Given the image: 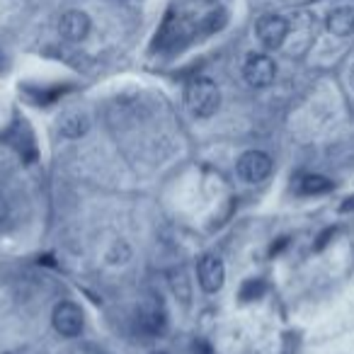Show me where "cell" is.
Wrapping results in <instances>:
<instances>
[{"instance_id": "1", "label": "cell", "mask_w": 354, "mask_h": 354, "mask_svg": "<svg viewBox=\"0 0 354 354\" xmlns=\"http://www.w3.org/2000/svg\"><path fill=\"white\" fill-rule=\"evenodd\" d=\"M185 104L197 119H209L216 114L221 104V93L218 85L212 78H194L185 88Z\"/></svg>"}, {"instance_id": "2", "label": "cell", "mask_w": 354, "mask_h": 354, "mask_svg": "<svg viewBox=\"0 0 354 354\" xmlns=\"http://www.w3.org/2000/svg\"><path fill=\"white\" fill-rule=\"evenodd\" d=\"M236 172L243 183H248V185L265 183L267 177L272 175V158L267 156L265 151H248L238 158Z\"/></svg>"}, {"instance_id": "3", "label": "cell", "mask_w": 354, "mask_h": 354, "mask_svg": "<svg viewBox=\"0 0 354 354\" xmlns=\"http://www.w3.org/2000/svg\"><path fill=\"white\" fill-rule=\"evenodd\" d=\"M51 320H54L56 333H61L64 337H78V335L83 333V323H85L83 308H80L78 304H73V301H61V304H56Z\"/></svg>"}, {"instance_id": "4", "label": "cell", "mask_w": 354, "mask_h": 354, "mask_svg": "<svg viewBox=\"0 0 354 354\" xmlns=\"http://www.w3.org/2000/svg\"><path fill=\"white\" fill-rule=\"evenodd\" d=\"M243 75L252 88H267L274 83L277 66L267 54H250L243 64Z\"/></svg>"}, {"instance_id": "5", "label": "cell", "mask_w": 354, "mask_h": 354, "mask_svg": "<svg viewBox=\"0 0 354 354\" xmlns=\"http://www.w3.org/2000/svg\"><path fill=\"white\" fill-rule=\"evenodd\" d=\"M257 39L262 41V46L267 49H279L289 37V22L281 15H262L255 25Z\"/></svg>"}, {"instance_id": "6", "label": "cell", "mask_w": 354, "mask_h": 354, "mask_svg": "<svg viewBox=\"0 0 354 354\" xmlns=\"http://www.w3.org/2000/svg\"><path fill=\"white\" fill-rule=\"evenodd\" d=\"M197 277H199V286H202L204 291L216 294L223 286V279H226V267H223V262L218 260L216 255H204L202 260H199Z\"/></svg>"}, {"instance_id": "7", "label": "cell", "mask_w": 354, "mask_h": 354, "mask_svg": "<svg viewBox=\"0 0 354 354\" xmlns=\"http://www.w3.org/2000/svg\"><path fill=\"white\" fill-rule=\"evenodd\" d=\"M8 138H10L12 148H15L17 153L22 156V160L25 162H35L37 156H39V151H37V141H35V133H32L30 124L22 119V122H17L15 127L10 129V133H8Z\"/></svg>"}, {"instance_id": "8", "label": "cell", "mask_w": 354, "mask_h": 354, "mask_svg": "<svg viewBox=\"0 0 354 354\" xmlns=\"http://www.w3.org/2000/svg\"><path fill=\"white\" fill-rule=\"evenodd\" d=\"M59 32L68 41H83L90 35V17L83 10H68L61 15Z\"/></svg>"}, {"instance_id": "9", "label": "cell", "mask_w": 354, "mask_h": 354, "mask_svg": "<svg viewBox=\"0 0 354 354\" xmlns=\"http://www.w3.org/2000/svg\"><path fill=\"white\" fill-rule=\"evenodd\" d=\"M138 328L146 335H160L165 330V310L158 301H148L138 310Z\"/></svg>"}, {"instance_id": "10", "label": "cell", "mask_w": 354, "mask_h": 354, "mask_svg": "<svg viewBox=\"0 0 354 354\" xmlns=\"http://www.w3.org/2000/svg\"><path fill=\"white\" fill-rule=\"evenodd\" d=\"M328 32L335 37H349L354 32V6H337L328 12Z\"/></svg>"}, {"instance_id": "11", "label": "cell", "mask_w": 354, "mask_h": 354, "mask_svg": "<svg viewBox=\"0 0 354 354\" xmlns=\"http://www.w3.org/2000/svg\"><path fill=\"white\" fill-rule=\"evenodd\" d=\"M90 129V119L83 112H66L59 119V133L64 138H80L85 136Z\"/></svg>"}, {"instance_id": "12", "label": "cell", "mask_w": 354, "mask_h": 354, "mask_svg": "<svg viewBox=\"0 0 354 354\" xmlns=\"http://www.w3.org/2000/svg\"><path fill=\"white\" fill-rule=\"evenodd\" d=\"M333 189V183L323 175H306L299 183V192L304 197H318V194H328Z\"/></svg>"}, {"instance_id": "13", "label": "cell", "mask_w": 354, "mask_h": 354, "mask_svg": "<svg viewBox=\"0 0 354 354\" xmlns=\"http://www.w3.org/2000/svg\"><path fill=\"white\" fill-rule=\"evenodd\" d=\"M265 291H267V284L262 279H245L241 286V301H245V304L248 301H257L265 296Z\"/></svg>"}, {"instance_id": "14", "label": "cell", "mask_w": 354, "mask_h": 354, "mask_svg": "<svg viewBox=\"0 0 354 354\" xmlns=\"http://www.w3.org/2000/svg\"><path fill=\"white\" fill-rule=\"evenodd\" d=\"M226 22H228V12L226 10H214V12H209V15L204 17L202 32H204V35H214V32H221L223 27H226Z\"/></svg>"}, {"instance_id": "15", "label": "cell", "mask_w": 354, "mask_h": 354, "mask_svg": "<svg viewBox=\"0 0 354 354\" xmlns=\"http://www.w3.org/2000/svg\"><path fill=\"white\" fill-rule=\"evenodd\" d=\"M129 260H131V248H129L127 241H117L107 250V262H109V265H127Z\"/></svg>"}, {"instance_id": "16", "label": "cell", "mask_w": 354, "mask_h": 354, "mask_svg": "<svg viewBox=\"0 0 354 354\" xmlns=\"http://www.w3.org/2000/svg\"><path fill=\"white\" fill-rule=\"evenodd\" d=\"M333 236H335V228H325V231L318 236V243H315V250H318V252L323 250V248L328 245V243H330V238H333Z\"/></svg>"}, {"instance_id": "17", "label": "cell", "mask_w": 354, "mask_h": 354, "mask_svg": "<svg viewBox=\"0 0 354 354\" xmlns=\"http://www.w3.org/2000/svg\"><path fill=\"white\" fill-rule=\"evenodd\" d=\"M8 216H10V207H8V202L3 197H0V226L8 221Z\"/></svg>"}, {"instance_id": "18", "label": "cell", "mask_w": 354, "mask_h": 354, "mask_svg": "<svg viewBox=\"0 0 354 354\" xmlns=\"http://www.w3.org/2000/svg\"><path fill=\"white\" fill-rule=\"evenodd\" d=\"M286 243H289V238H279V243H277V245H272V255H279L281 248H286Z\"/></svg>"}, {"instance_id": "19", "label": "cell", "mask_w": 354, "mask_h": 354, "mask_svg": "<svg viewBox=\"0 0 354 354\" xmlns=\"http://www.w3.org/2000/svg\"><path fill=\"white\" fill-rule=\"evenodd\" d=\"M349 209H354V197L344 199V204H342V212H349Z\"/></svg>"}, {"instance_id": "20", "label": "cell", "mask_w": 354, "mask_h": 354, "mask_svg": "<svg viewBox=\"0 0 354 354\" xmlns=\"http://www.w3.org/2000/svg\"><path fill=\"white\" fill-rule=\"evenodd\" d=\"M6 71V54H3V46H0V73Z\"/></svg>"}, {"instance_id": "21", "label": "cell", "mask_w": 354, "mask_h": 354, "mask_svg": "<svg viewBox=\"0 0 354 354\" xmlns=\"http://www.w3.org/2000/svg\"><path fill=\"white\" fill-rule=\"evenodd\" d=\"M349 85H352V90H354V64H352V68H349Z\"/></svg>"}]
</instances>
